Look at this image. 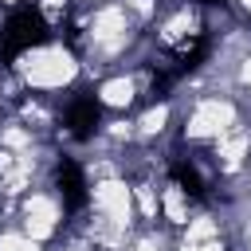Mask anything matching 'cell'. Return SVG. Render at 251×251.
Masks as SVG:
<instances>
[{
  "label": "cell",
  "mask_w": 251,
  "mask_h": 251,
  "mask_svg": "<svg viewBox=\"0 0 251 251\" xmlns=\"http://www.w3.org/2000/svg\"><path fill=\"white\" fill-rule=\"evenodd\" d=\"M43 39H47V20H43L31 4H24V8H16V12L4 20V27H0V59L12 63V59H20L24 51L39 47Z\"/></svg>",
  "instance_id": "obj_1"
},
{
  "label": "cell",
  "mask_w": 251,
  "mask_h": 251,
  "mask_svg": "<svg viewBox=\"0 0 251 251\" xmlns=\"http://www.w3.org/2000/svg\"><path fill=\"white\" fill-rule=\"evenodd\" d=\"M98 118H102V106H98L94 94H78V98L67 106V129H71L75 137H90L94 126H98Z\"/></svg>",
  "instance_id": "obj_2"
},
{
  "label": "cell",
  "mask_w": 251,
  "mask_h": 251,
  "mask_svg": "<svg viewBox=\"0 0 251 251\" xmlns=\"http://www.w3.org/2000/svg\"><path fill=\"white\" fill-rule=\"evenodd\" d=\"M59 196H63V208H71V212L86 204V180L75 161H59Z\"/></svg>",
  "instance_id": "obj_3"
},
{
  "label": "cell",
  "mask_w": 251,
  "mask_h": 251,
  "mask_svg": "<svg viewBox=\"0 0 251 251\" xmlns=\"http://www.w3.org/2000/svg\"><path fill=\"white\" fill-rule=\"evenodd\" d=\"M173 180L180 184V192H184V196H192V200H200V196H204V180H200V173H196L192 165L173 161Z\"/></svg>",
  "instance_id": "obj_4"
},
{
  "label": "cell",
  "mask_w": 251,
  "mask_h": 251,
  "mask_svg": "<svg viewBox=\"0 0 251 251\" xmlns=\"http://www.w3.org/2000/svg\"><path fill=\"white\" fill-rule=\"evenodd\" d=\"M204 4H216V0H204Z\"/></svg>",
  "instance_id": "obj_5"
}]
</instances>
